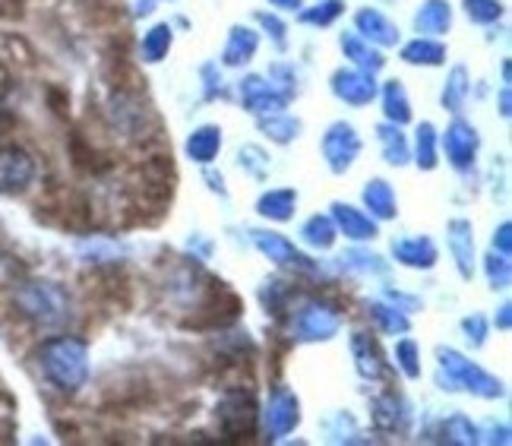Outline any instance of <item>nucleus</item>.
Wrapping results in <instances>:
<instances>
[{
    "instance_id": "1",
    "label": "nucleus",
    "mask_w": 512,
    "mask_h": 446,
    "mask_svg": "<svg viewBox=\"0 0 512 446\" xmlns=\"http://www.w3.org/2000/svg\"><path fill=\"white\" fill-rule=\"evenodd\" d=\"M38 367L57 390L76 393L86 380V345L70 336L48 339L38 348Z\"/></svg>"
},
{
    "instance_id": "2",
    "label": "nucleus",
    "mask_w": 512,
    "mask_h": 446,
    "mask_svg": "<svg viewBox=\"0 0 512 446\" xmlns=\"http://www.w3.org/2000/svg\"><path fill=\"white\" fill-rule=\"evenodd\" d=\"M16 304L23 307V314L38 320V323H54L64 317L67 301L61 295V288H54L48 282H32L23 292L16 295Z\"/></svg>"
},
{
    "instance_id": "3",
    "label": "nucleus",
    "mask_w": 512,
    "mask_h": 446,
    "mask_svg": "<svg viewBox=\"0 0 512 446\" xmlns=\"http://www.w3.org/2000/svg\"><path fill=\"white\" fill-rule=\"evenodd\" d=\"M35 178V162L26 149L0 146V193H23Z\"/></svg>"
},
{
    "instance_id": "4",
    "label": "nucleus",
    "mask_w": 512,
    "mask_h": 446,
    "mask_svg": "<svg viewBox=\"0 0 512 446\" xmlns=\"http://www.w3.org/2000/svg\"><path fill=\"white\" fill-rule=\"evenodd\" d=\"M440 358H443V367L446 371L456 377L459 383H465L468 390H475V393H481V396H500V383L497 380H490L484 371H478V367H471L468 361H462L456 352H440Z\"/></svg>"
},
{
    "instance_id": "5",
    "label": "nucleus",
    "mask_w": 512,
    "mask_h": 446,
    "mask_svg": "<svg viewBox=\"0 0 512 446\" xmlns=\"http://www.w3.org/2000/svg\"><path fill=\"white\" fill-rule=\"evenodd\" d=\"M266 424L272 434H288L294 424H298V402H294L288 393H275L272 405H269V415Z\"/></svg>"
},
{
    "instance_id": "6",
    "label": "nucleus",
    "mask_w": 512,
    "mask_h": 446,
    "mask_svg": "<svg viewBox=\"0 0 512 446\" xmlns=\"http://www.w3.org/2000/svg\"><path fill=\"white\" fill-rule=\"evenodd\" d=\"M250 421H253V405L244 396H228L222 405V424L228 434H241L250 431Z\"/></svg>"
},
{
    "instance_id": "7",
    "label": "nucleus",
    "mask_w": 512,
    "mask_h": 446,
    "mask_svg": "<svg viewBox=\"0 0 512 446\" xmlns=\"http://www.w3.org/2000/svg\"><path fill=\"white\" fill-rule=\"evenodd\" d=\"M396 254H399V260L408 263V266H430L433 257H437V250H433L430 241L411 238V241H402V244L396 247Z\"/></svg>"
},
{
    "instance_id": "8",
    "label": "nucleus",
    "mask_w": 512,
    "mask_h": 446,
    "mask_svg": "<svg viewBox=\"0 0 512 446\" xmlns=\"http://www.w3.org/2000/svg\"><path fill=\"white\" fill-rule=\"evenodd\" d=\"M301 333L307 339H329L332 333H336V317H329L326 310H317V307H310L307 310V317L301 323Z\"/></svg>"
},
{
    "instance_id": "9",
    "label": "nucleus",
    "mask_w": 512,
    "mask_h": 446,
    "mask_svg": "<svg viewBox=\"0 0 512 446\" xmlns=\"http://www.w3.org/2000/svg\"><path fill=\"white\" fill-rule=\"evenodd\" d=\"M336 216H339L348 238H373V231H377V225L364 219L361 212H354L351 206H336Z\"/></svg>"
},
{
    "instance_id": "10",
    "label": "nucleus",
    "mask_w": 512,
    "mask_h": 446,
    "mask_svg": "<svg viewBox=\"0 0 512 446\" xmlns=\"http://www.w3.org/2000/svg\"><path fill=\"white\" fill-rule=\"evenodd\" d=\"M446 149L452 155V162L456 165H468L471 159V152H475V137H471V130L468 127H456L446 137Z\"/></svg>"
},
{
    "instance_id": "11",
    "label": "nucleus",
    "mask_w": 512,
    "mask_h": 446,
    "mask_svg": "<svg viewBox=\"0 0 512 446\" xmlns=\"http://www.w3.org/2000/svg\"><path fill=\"white\" fill-rule=\"evenodd\" d=\"M364 200H367V206L373 212H377V216H392V212H396V197H392V190L386 187V181H373L364 190Z\"/></svg>"
},
{
    "instance_id": "12",
    "label": "nucleus",
    "mask_w": 512,
    "mask_h": 446,
    "mask_svg": "<svg viewBox=\"0 0 512 446\" xmlns=\"http://www.w3.org/2000/svg\"><path fill=\"white\" fill-rule=\"evenodd\" d=\"M256 244H260L266 254L272 257V260H279V263H298V260H304L298 250H294L285 238H279V235H256Z\"/></svg>"
},
{
    "instance_id": "13",
    "label": "nucleus",
    "mask_w": 512,
    "mask_h": 446,
    "mask_svg": "<svg viewBox=\"0 0 512 446\" xmlns=\"http://www.w3.org/2000/svg\"><path fill=\"white\" fill-rule=\"evenodd\" d=\"M294 209V193L291 190H275L269 193V197L260 200V212H266V216L272 219H288Z\"/></svg>"
},
{
    "instance_id": "14",
    "label": "nucleus",
    "mask_w": 512,
    "mask_h": 446,
    "mask_svg": "<svg viewBox=\"0 0 512 446\" xmlns=\"http://www.w3.org/2000/svg\"><path fill=\"white\" fill-rule=\"evenodd\" d=\"M219 133L215 130H200L196 137L190 140V155L193 159H200V162H209L212 155H215V149H219Z\"/></svg>"
},
{
    "instance_id": "15",
    "label": "nucleus",
    "mask_w": 512,
    "mask_h": 446,
    "mask_svg": "<svg viewBox=\"0 0 512 446\" xmlns=\"http://www.w3.org/2000/svg\"><path fill=\"white\" fill-rule=\"evenodd\" d=\"M332 225L326 222V219H310L307 222V228H304V238L310 241V244H320V247H329L332 244Z\"/></svg>"
},
{
    "instance_id": "16",
    "label": "nucleus",
    "mask_w": 512,
    "mask_h": 446,
    "mask_svg": "<svg viewBox=\"0 0 512 446\" xmlns=\"http://www.w3.org/2000/svg\"><path fill=\"white\" fill-rule=\"evenodd\" d=\"M354 352H358V364H361V371L364 374H370V377H377L380 371H383V367H380V355H377V348H367V352H364V345L358 342V339H354Z\"/></svg>"
},
{
    "instance_id": "17",
    "label": "nucleus",
    "mask_w": 512,
    "mask_h": 446,
    "mask_svg": "<svg viewBox=\"0 0 512 446\" xmlns=\"http://www.w3.org/2000/svg\"><path fill=\"white\" fill-rule=\"evenodd\" d=\"M418 26H424V29L449 26V10H446V4H430V10L424 16H418Z\"/></svg>"
},
{
    "instance_id": "18",
    "label": "nucleus",
    "mask_w": 512,
    "mask_h": 446,
    "mask_svg": "<svg viewBox=\"0 0 512 446\" xmlns=\"http://www.w3.org/2000/svg\"><path fill=\"white\" fill-rule=\"evenodd\" d=\"M399 358H402L405 374H408V377H415V374H418V364H415V345H411V342H402V345H399Z\"/></svg>"
}]
</instances>
